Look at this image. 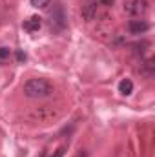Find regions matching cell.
Segmentation results:
<instances>
[{
    "label": "cell",
    "instance_id": "obj_10",
    "mask_svg": "<svg viewBox=\"0 0 155 157\" xmlns=\"http://www.w3.org/2000/svg\"><path fill=\"white\" fill-rule=\"evenodd\" d=\"M64 152H66V146H60V148H59L51 157H64Z\"/></svg>",
    "mask_w": 155,
    "mask_h": 157
},
{
    "label": "cell",
    "instance_id": "obj_7",
    "mask_svg": "<svg viewBox=\"0 0 155 157\" xmlns=\"http://www.w3.org/2000/svg\"><path fill=\"white\" fill-rule=\"evenodd\" d=\"M119 91H120L122 95H130V93L133 91V82H131L130 78H122L120 84H119Z\"/></svg>",
    "mask_w": 155,
    "mask_h": 157
},
{
    "label": "cell",
    "instance_id": "obj_9",
    "mask_svg": "<svg viewBox=\"0 0 155 157\" xmlns=\"http://www.w3.org/2000/svg\"><path fill=\"white\" fill-rule=\"evenodd\" d=\"M49 2H51V0H31V6L37 7V9H44V7L49 6Z\"/></svg>",
    "mask_w": 155,
    "mask_h": 157
},
{
    "label": "cell",
    "instance_id": "obj_12",
    "mask_svg": "<svg viewBox=\"0 0 155 157\" xmlns=\"http://www.w3.org/2000/svg\"><path fill=\"white\" fill-rule=\"evenodd\" d=\"M75 157H88V154H86V152H82V150H80V152H78V154H75Z\"/></svg>",
    "mask_w": 155,
    "mask_h": 157
},
{
    "label": "cell",
    "instance_id": "obj_11",
    "mask_svg": "<svg viewBox=\"0 0 155 157\" xmlns=\"http://www.w3.org/2000/svg\"><path fill=\"white\" fill-rule=\"evenodd\" d=\"M17 59H18V60H24V59H26V55H24L22 51H18V53H17Z\"/></svg>",
    "mask_w": 155,
    "mask_h": 157
},
{
    "label": "cell",
    "instance_id": "obj_6",
    "mask_svg": "<svg viewBox=\"0 0 155 157\" xmlns=\"http://www.w3.org/2000/svg\"><path fill=\"white\" fill-rule=\"evenodd\" d=\"M22 26H24V29H26V31L35 33V31H39L40 26H42V18L37 17V15H35V17H29V18H26V20H24V24H22Z\"/></svg>",
    "mask_w": 155,
    "mask_h": 157
},
{
    "label": "cell",
    "instance_id": "obj_5",
    "mask_svg": "<svg viewBox=\"0 0 155 157\" xmlns=\"http://www.w3.org/2000/svg\"><path fill=\"white\" fill-rule=\"evenodd\" d=\"M128 29H130L133 35H141V33H144V31L150 29V24L144 22V20H130V22H128Z\"/></svg>",
    "mask_w": 155,
    "mask_h": 157
},
{
    "label": "cell",
    "instance_id": "obj_8",
    "mask_svg": "<svg viewBox=\"0 0 155 157\" xmlns=\"http://www.w3.org/2000/svg\"><path fill=\"white\" fill-rule=\"evenodd\" d=\"M11 57V51L7 48H0V64H6Z\"/></svg>",
    "mask_w": 155,
    "mask_h": 157
},
{
    "label": "cell",
    "instance_id": "obj_3",
    "mask_svg": "<svg viewBox=\"0 0 155 157\" xmlns=\"http://www.w3.org/2000/svg\"><path fill=\"white\" fill-rule=\"evenodd\" d=\"M150 9L148 0H128L124 6V11L130 13L131 17H144Z\"/></svg>",
    "mask_w": 155,
    "mask_h": 157
},
{
    "label": "cell",
    "instance_id": "obj_2",
    "mask_svg": "<svg viewBox=\"0 0 155 157\" xmlns=\"http://www.w3.org/2000/svg\"><path fill=\"white\" fill-rule=\"evenodd\" d=\"M68 20V17H66V13H64V7L59 4L53 11H49V24H51V28L55 29V31H62L64 28H66V22Z\"/></svg>",
    "mask_w": 155,
    "mask_h": 157
},
{
    "label": "cell",
    "instance_id": "obj_1",
    "mask_svg": "<svg viewBox=\"0 0 155 157\" xmlns=\"http://www.w3.org/2000/svg\"><path fill=\"white\" fill-rule=\"evenodd\" d=\"M53 84L46 78H29L24 84V93L29 99H44L53 93Z\"/></svg>",
    "mask_w": 155,
    "mask_h": 157
},
{
    "label": "cell",
    "instance_id": "obj_4",
    "mask_svg": "<svg viewBox=\"0 0 155 157\" xmlns=\"http://www.w3.org/2000/svg\"><path fill=\"white\" fill-rule=\"evenodd\" d=\"M113 0H89L84 7H82V17L86 20H93L97 17V11L100 6H110Z\"/></svg>",
    "mask_w": 155,
    "mask_h": 157
}]
</instances>
